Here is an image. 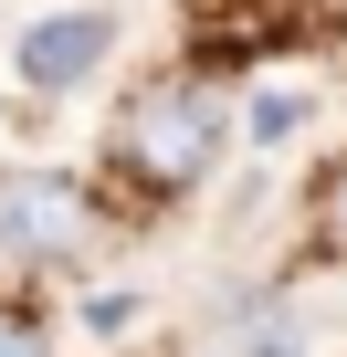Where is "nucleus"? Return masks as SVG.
I'll return each instance as SVG.
<instances>
[{
  "label": "nucleus",
  "mask_w": 347,
  "mask_h": 357,
  "mask_svg": "<svg viewBox=\"0 0 347 357\" xmlns=\"http://www.w3.org/2000/svg\"><path fill=\"white\" fill-rule=\"evenodd\" d=\"M305 231H316V252L326 263H347V147L316 168V200H305Z\"/></svg>",
  "instance_id": "20e7f679"
},
{
  "label": "nucleus",
  "mask_w": 347,
  "mask_h": 357,
  "mask_svg": "<svg viewBox=\"0 0 347 357\" xmlns=\"http://www.w3.org/2000/svg\"><path fill=\"white\" fill-rule=\"evenodd\" d=\"M105 53H116V11H53V22L22 32V84L32 95H74Z\"/></svg>",
  "instance_id": "7ed1b4c3"
},
{
  "label": "nucleus",
  "mask_w": 347,
  "mask_h": 357,
  "mask_svg": "<svg viewBox=\"0 0 347 357\" xmlns=\"http://www.w3.org/2000/svg\"><path fill=\"white\" fill-rule=\"evenodd\" d=\"M95 231V190L64 168H11L0 178V252H22V263H74Z\"/></svg>",
  "instance_id": "f03ea898"
},
{
  "label": "nucleus",
  "mask_w": 347,
  "mask_h": 357,
  "mask_svg": "<svg viewBox=\"0 0 347 357\" xmlns=\"http://www.w3.org/2000/svg\"><path fill=\"white\" fill-rule=\"evenodd\" d=\"M295 126H305V95H253V116H242L253 147H274V137H295Z\"/></svg>",
  "instance_id": "39448f33"
},
{
  "label": "nucleus",
  "mask_w": 347,
  "mask_h": 357,
  "mask_svg": "<svg viewBox=\"0 0 347 357\" xmlns=\"http://www.w3.org/2000/svg\"><path fill=\"white\" fill-rule=\"evenodd\" d=\"M221 95L200 84V74H158V84H137L126 105H116V126H105V168H116V190L137 200V211H168V200H190L200 178L221 168Z\"/></svg>",
  "instance_id": "f257e3e1"
},
{
  "label": "nucleus",
  "mask_w": 347,
  "mask_h": 357,
  "mask_svg": "<svg viewBox=\"0 0 347 357\" xmlns=\"http://www.w3.org/2000/svg\"><path fill=\"white\" fill-rule=\"evenodd\" d=\"M0 357H53V336H43L32 305H0Z\"/></svg>",
  "instance_id": "423d86ee"
}]
</instances>
